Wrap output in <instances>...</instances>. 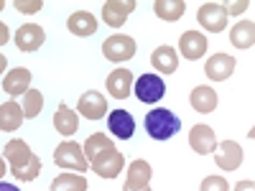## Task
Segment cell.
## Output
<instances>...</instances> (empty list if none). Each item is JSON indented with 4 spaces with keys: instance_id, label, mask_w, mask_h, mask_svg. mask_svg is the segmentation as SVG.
Instances as JSON below:
<instances>
[{
    "instance_id": "1",
    "label": "cell",
    "mask_w": 255,
    "mask_h": 191,
    "mask_svg": "<svg viewBox=\"0 0 255 191\" xmlns=\"http://www.w3.org/2000/svg\"><path fill=\"white\" fill-rule=\"evenodd\" d=\"M3 158L10 166V174L18 181H33L41 174V158L31 151L26 140H8Z\"/></svg>"
},
{
    "instance_id": "2",
    "label": "cell",
    "mask_w": 255,
    "mask_h": 191,
    "mask_svg": "<svg viewBox=\"0 0 255 191\" xmlns=\"http://www.w3.org/2000/svg\"><path fill=\"white\" fill-rule=\"evenodd\" d=\"M145 130L153 140H168L181 130V120L171 110L158 107V110H151L145 115Z\"/></svg>"
},
{
    "instance_id": "3",
    "label": "cell",
    "mask_w": 255,
    "mask_h": 191,
    "mask_svg": "<svg viewBox=\"0 0 255 191\" xmlns=\"http://www.w3.org/2000/svg\"><path fill=\"white\" fill-rule=\"evenodd\" d=\"M54 163L59 168H67V171H87V158H84V151H82V145L74 143V140H67V143H61L56 151H54Z\"/></svg>"
},
{
    "instance_id": "4",
    "label": "cell",
    "mask_w": 255,
    "mask_h": 191,
    "mask_svg": "<svg viewBox=\"0 0 255 191\" xmlns=\"http://www.w3.org/2000/svg\"><path fill=\"white\" fill-rule=\"evenodd\" d=\"M102 54L108 61L113 64H123V61H130L135 56V41L125 33H115L102 44Z\"/></svg>"
},
{
    "instance_id": "5",
    "label": "cell",
    "mask_w": 255,
    "mask_h": 191,
    "mask_svg": "<svg viewBox=\"0 0 255 191\" xmlns=\"http://www.w3.org/2000/svg\"><path fill=\"white\" fill-rule=\"evenodd\" d=\"M133 90H135V97L143 104H156L166 95V84L158 74H140L138 82L133 84Z\"/></svg>"
},
{
    "instance_id": "6",
    "label": "cell",
    "mask_w": 255,
    "mask_h": 191,
    "mask_svg": "<svg viewBox=\"0 0 255 191\" xmlns=\"http://www.w3.org/2000/svg\"><path fill=\"white\" fill-rule=\"evenodd\" d=\"M197 20L199 26L209 33H222L227 28V13H225V5L220 3H202L199 10H197Z\"/></svg>"
},
{
    "instance_id": "7",
    "label": "cell",
    "mask_w": 255,
    "mask_h": 191,
    "mask_svg": "<svg viewBox=\"0 0 255 191\" xmlns=\"http://www.w3.org/2000/svg\"><path fill=\"white\" fill-rule=\"evenodd\" d=\"M90 166H92V171L100 179H118L120 171H123V166H125V161H123V153H118L113 148V151H105L97 158H92Z\"/></svg>"
},
{
    "instance_id": "8",
    "label": "cell",
    "mask_w": 255,
    "mask_h": 191,
    "mask_svg": "<svg viewBox=\"0 0 255 191\" xmlns=\"http://www.w3.org/2000/svg\"><path fill=\"white\" fill-rule=\"evenodd\" d=\"M133 10H135V0H108L102 5V23H108L110 28H120Z\"/></svg>"
},
{
    "instance_id": "9",
    "label": "cell",
    "mask_w": 255,
    "mask_h": 191,
    "mask_svg": "<svg viewBox=\"0 0 255 191\" xmlns=\"http://www.w3.org/2000/svg\"><path fill=\"white\" fill-rule=\"evenodd\" d=\"M77 110H79L82 117H87V120H102L105 115H108V99H105L102 92L90 90V92H84L79 97Z\"/></svg>"
},
{
    "instance_id": "10",
    "label": "cell",
    "mask_w": 255,
    "mask_h": 191,
    "mask_svg": "<svg viewBox=\"0 0 255 191\" xmlns=\"http://www.w3.org/2000/svg\"><path fill=\"white\" fill-rule=\"evenodd\" d=\"M215 163L222 171H238L243 163V148L235 140H222L215 148Z\"/></svg>"
},
{
    "instance_id": "11",
    "label": "cell",
    "mask_w": 255,
    "mask_h": 191,
    "mask_svg": "<svg viewBox=\"0 0 255 191\" xmlns=\"http://www.w3.org/2000/svg\"><path fill=\"white\" fill-rule=\"evenodd\" d=\"M15 46L18 51H36L41 49V44L46 41V31L41 28L38 23H26V26H20L15 31Z\"/></svg>"
},
{
    "instance_id": "12",
    "label": "cell",
    "mask_w": 255,
    "mask_h": 191,
    "mask_svg": "<svg viewBox=\"0 0 255 191\" xmlns=\"http://www.w3.org/2000/svg\"><path fill=\"white\" fill-rule=\"evenodd\" d=\"M189 145H191V151L199 153V156L215 153V148H217L215 130H212L209 125H194V127L189 130Z\"/></svg>"
},
{
    "instance_id": "13",
    "label": "cell",
    "mask_w": 255,
    "mask_h": 191,
    "mask_svg": "<svg viewBox=\"0 0 255 191\" xmlns=\"http://www.w3.org/2000/svg\"><path fill=\"white\" fill-rule=\"evenodd\" d=\"M207 49H209V46H207V38H204V33H199V31H184L181 38H179V51H181V56L189 59V61L202 59Z\"/></svg>"
},
{
    "instance_id": "14",
    "label": "cell",
    "mask_w": 255,
    "mask_h": 191,
    "mask_svg": "<svg viewBox=\"0 0 255 191\" xmlns=\"http://www.w3.org/2000/svg\"><path fill=\"white\" fill-rule=\"evenodd\" d=\"M235 67H238V61L232 59L230 54H215V56H209V59H207L204 72H207V77H209L212 82H225V79L232 77Z\"/></svg>"
},
{
    "instance_id": "15",
    "label": "cell",
    "mask_w": 255,
    "mask_h": 191,
    "mask_svg": "<svg viewBox=\"0 0 255 191\" xmlns=\"http://www.w3.org/2000/svg\"><path fill=\"white\" fill-rule=\"evenodd\" d=\"M31 90V72L26 67H15L3 77V92H8L10 97L26 95Z\"/></svg>"
},
{
    "instance_id": "16",
    "label": "cell",
    "mask_w": 255,
    "mask_h": 191,
    "mask_svg": "<svg viewBox=\"0 0 255 191\" xmlns=\"http://www.w3.org/2000/svg\"><path fill=\"white\" fill-rule=\"evenodd\" d=\"M108 130L115 135V138H123V140H130L133 133H135V120L130 112L125 110H113L108 115Z\"/></svg>"
},
{
    "instance_id": "17",
    "label": "cell",
    "mask_w": 255,
    "mask_h": 191,
    "mask_svg": "<svg viewBox=\"0 0 255 191\" xmlns=\"http://www.w3.org/2000/svg\"><path fill=\"white\" fill-rule=\"evenodd\" d=\"M151 176H153L151 163L138 158V161H133L130 166H128V171H125V186L123 189H143V186L151 184Z\"/></svg>"
},
{
    "instance_id": "18",
    "label": "cell",
    "mask_w": 255,
    "mask_h": 191,
    "mask_svg": "<svg viewBox=\"0 0 255 191\" xmlns=\"http://www.w3.org/2000/svg\"><path fill=\"white\" fill-rule=\"evenodd\" d=\"M189 104L194 107V112H202V115L215 112L217 110V92L212 90V87H207V84H199V87L191 90Z\"/></svg>"
},
{
    "instance_id": "19",
    "label": "cell",
    "mask_w": 255,
    "mask_h": 191,
    "mask_svg": "<svg viewBox=\"0 0 255 191\" xmlns=\"http://www.w3.org/2000/svg\"><path fill=\"white\" fill-rule=\"evenodd\" d=\"M108 92H110V97H115V99H125L128 95H130V90H133V74H130V69H115L110 77H108Z\"/></svg>"
},
{
    "instance_id": "20",
    "label": "cell",
    "mask_w": 255,
    "mask_h": 191,
    "mask_svg": "<svg viewBox=\"0 0 255 191\" xmlns=\"http://www.w3.org/2000/svg\"><path fill=\"white\" fill-rule=\"evenodd\" d=\"M151 67L161 74H174L179 69V54L171 49V46H158L153 54H151Z\"/></svg>"
},
{
    "instance_id": "21",
    "label": "cell",
    "mask_w": 255,
    "mask_h": 191,
    "mask_svg": "<svg viewBox=\"0 0 255 191\" xmlns=\"http://www.w3.org/2000/svg\"><path fill=\"white\" fill-rule=\"evenodd\" d=\"M67 28H69L74 36H92V33L97 31V18H95L90 10H77V13L69 15Z\"/></svg>"
},
{
    "instance_id": "22",
    "label": "cell",
    "mask_w": 255,
    "mask_h": 191,
    "mask_svg": "<svg viewBox=\"0 0 255 191\" xmlns=\"http://www.w3.org/2000/svg\"><path fill=\"white\" fill-rule=\"evenodd\" d=\"M230 41H232V46L240 49V51L253 49V44H255V23L253 20H240L238 26L230 28Z\"/></svg>"
},
{
    "instance_id": "23",
    "label": "cell",
    "mask_w": 255,
    "mask_h": 191,
    "mask_svg": "<svg viewBox=\"0 0 255 191\" xmlns=\"http://www.w3.org/2000/svg\"><path fill=\"white\" fill-rule=\"evenodd\" d=\"M23 110H20V104L18 102H3L0 104V130H5V133H13L20 127V122H23Z\"/></svg>"
},
{
    "instance_id": "24",
    "label": "cell",
    "mask_w": 255,
    "mask_h": 191,
    "mask_svg": "<svg viewBox=\"0 0 255 191\" xmlns=\"http://www.w3.org/2000/svg\"><path fill=\"white\" fill-rule=\"evenodd\" d=\"M54 127H56V133H61V135H74L77 130H79V117H77V112L74 110H69L67 104H59L56 107V112H54Z\"/></svg>"
},
{
    "instance_id": "25",
    "label": "cell",
    "mask_w": 255,
    "mask_h": 191,
    "mask_svg": "<svg viewBox=\"0 0 255 191\" xmlns=\"http://www.w3.org/2000/svg\"><path fill=\"white\" fill-rule=\"evenodd\" d=\"M186 10V3L184 0H156L153 3V13L166 20V23H174V20H179Z\"/></svg>"
},
{
    "instance_id": "26",
    "label": "cell",
    "mask_w": 255,
    "mask_h": 191,
    "mask_svg": "<svg viewBox=\"0 0 255 191\" xmlns=\"http://www.w3.org/2000/svg\"><path fill=\"white\" fill-rule=\"evenodd\" d=\"M113 148H115V143H113L108 135L95 133V135H90L87 140H84L82 151H84V158H87V163H90L92 158H97V156H100V153H105V151H113Z\"/></svg>"
},
{
    "instance_id": "27",
    "label": "cell",
    "mask_w": 255,
    "mask_h": 191,
    "mask_svg": "<svg viewBox=\"0 0 255 191\" xmlns=\"http://www.w3.org/2000/svg\"><path fill=\"white\" fill-rule=\"evenodd\" d=\"M49 191H87V179L84 174H61L51 181Z\"/></svg>"
},
{
    "instance_id": "28",
    "label": "cell",
    "mask_w": 255,
    "mask_h": 191,
    "mask_svg": "<svg viewBox=\"0 0 255 191\" xmlns=\"http://www.w3.org/2000/svg\"><path fill=\"white\" fill-rule=\"evenodd\" d=\"M41 107H44V95L38 90H28L23 95V104H20V110H23V117H38L41 115Z\"/></svg>"
},
{
    "instance_id": "29",
    "label": "cell",
    "mask_w": 255,
    "mask_h": 191,
    "mask_svg": "<svg viewBox=\"0 0 255 191\" xmlns=\"http://www.w3.org/2000/svg\"><path fill=\"white\" fill-rule=\"evenodd\" d=\"M199 191H230V184L225 176H207L199 186Z\"/></svg>"
},
{
    "instance_id": "30",
    "label": "cell",
    "mask_w": 255,
    "mask_h": 191,
    "mask_svg": "<svg viewBox=\"0 0 255 191\" xmlns=\"http://www.w3.org/2000/svg\"><path fill=\"white\" fill-rule=\"evenodd\" d=\"M15 8H18L20 13H36V10L44 8V3H41V0H33V3H26V0H15Z\"/></svg>"
},
{
    "instance_id": "31",
    "label": "cell",
    "mask_w": 255,
    "mask_h": 191,
    "mask_svg": "<svg viewBox=\"0 0 255 191\" xmlns=\"http://www.w3.org/2000/svg\"><path fill=\"white\" fill-rule=\"evenodd\" d=\"M245 8H250V3H243V0H240V3H230V5H225V13L230 15H238V13H243Z\"/></svg>"
},
{
    "instance_id": "32",
    "label": "cell",
    "mask_w": 255,
    "mask_h": 191,
    "mask_svg": "<svg viewBox=\"0 0 255 191\" xmlns=\"http://www.w3.org/2000/svg\"><path fill=\"white\" fill-rule=\"evenodd\" d=\"M8 41H10V28L3 23V20H0V46H5Z\"/></svg>"
},
{
    "instance_id": "33",
    "label": "cell",
    "mask_w": 255,
    "mask_h": 191,
    "mask_svg": "<svg viewBox=\"0 0 255 191\" xmlns=\"http://www.w3.org/2000/svg\"><path fill=\"white\" fill-rule=\"evenodd\" d=\"M235 191H255V184L248 179V181H240L238 186H235Z\"/></svg>"
},
{
    "instance_id": "34",
    "label": "cell",
    "mask_w": 255,
    "mask_h": 191,
    "mask_svg": "<svg viewBox=\"0 0 255 191\" xmlns=\"http://www.w3.org/2000/svg\"><path fill=\"white\" fill-rule=\"evenodd\" d=\"M8 69V59H5V54H0V74H3Z\"/></svg>"
},
{
    "instance_id": "35",
    "label": "cell",
    "mask_w": 255,
    "mask_h": 191,
    "mask_svg": "<svg viewBox=\"0 0 255 191\" xmlns=\"http://www.w3.org/2000/svg\"><path fill=\"white\" fill-rule=\"evenodd\" d=\"M0 191H18L13 184H3V181H0Z\"/></svg>"
},
{
    "instance_id": "36",
    "label": "cell",
    "mask_w": 255,
    "mask_h": 191,
    "mask_svg": "<svg viewBox=\"0 0 255 191\" xmlns=\"http://www.w3.org/2000/svg\"><path fill=\"white\" fill-rule=\"evenodd\" d=\"M5 171H8V168H5V158H0V181H3Z\"/></svg>"
},
{
    "instance_id": "37",
    "label": "cell",
    "mask_w": 255,
    "mask_h": 191,
    "mask_svg": "<svg viewBox=\"0 0 255 191\" xmlns=\"http://www.w3.org/2000/svg\"><path fill=\"white\" fill-rule=\"evenodd\" d=\"M123 191H151V186H143V189H123Z\"/></svg>"
},
{
    "instance_id": "38",
    "label": "cell",
    "mask_w": 255,
    "mask_h": 191,
    "mask_svg": "<svg viewBox=\"0 0 255 191\" xmlns=\"http://www.w3.org/2000/svg\"><path fill=\"white\" fill-rule=\"evenodd\" d=\"M3 8H5V3H3V0H0V10H3Z\"/></svg>"
}]
</instances>
